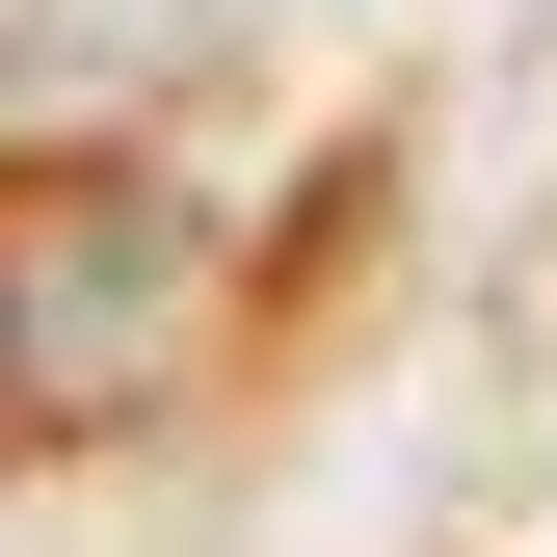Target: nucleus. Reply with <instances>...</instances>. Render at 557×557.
<instances>
[{
  "label": "nucleus",
  "mask_w": 557,
  "mask_h": 557,
  "mask_svg": "<svg viewBox=\"0 0 557 557\" xmlns=\"http://www.w3.org/2000/svg\"><path fill=\"white\" fill-rule=\"evenodd\" d=\"M186 319H213V239H186L133 160L0 186V345H27V398H160Z\"/></svg>",
  "instance_id": "nucleus-1"
},
{
  "label": "nucleus",
  "mask_w": 557,
  "mask_h": 557,
  "mask_svg": "<svg viewBox=\"0 0 557 557\" xmlns=\"http://www.w3.org/2000/svg\"><path fill=\"white\" fill-rule=\"evenodd\" d=\"M0 425H53V398H27V345H0Z\"/></svg>",
  "instance_id": "nucleus-2"
}]
</instances>
